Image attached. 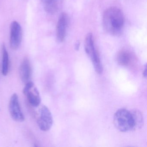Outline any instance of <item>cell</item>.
<instances>
[{"mask_svg":"<svg viewBox=\"0 0 147 147\" xmlns=\"http://www.w3.org/2000/svg\"><path fill=\"white\" fill-rule=\"evenodd\" d=\"M125 19L122 11L117 7L107 9L103 16V24L107 32L112 36H119L123 31Z\"/></svg>","mask_w":147,"mask_h":147,"instance_id":"obj_1","label":"cell"},{"mask_svg":"<svg viewBox=\"0 0 147 147\" xmlns=\"http://www.w3.org/2000/svg\"><path fill=\"white\" fill-rule=\"evenodd\" d=\"M113 123L116 129L121 132L135 129V123L131 112L124 108L116 112L113 117Z\"/></svg>","mask_w":147,"mask_h":147,"instance_id":"obj_2","label":"cell"},{"mask_svg":"<svg viewBox=\"0 0 147 147\" xmlns=\"http://www.w3.org/2000/svg\"><path fill=\"white\" fill-rule=\"evenodd\" d=\"M85 51L92 62L95 71L100 74L103 72V67L99 56L94 46L93 36L92 33H88L85 38Z\"/></svg>","mask_w":147,"mask_h":147,"instance_id":"obj_3","label":"cell"},{"mask_svg":"<svg viewBox=\"0 0 147 147\" xmlns=\"http://www.w3.org/2000/svg\"><path fill=\"white\" fill-rule=\"evenodd\" d=\"M40 116L37 120L39 129L43 131L49 130L53 125L52 114L49 109L45 105L42 106L39 111Z\"/></svg>","mask_w":147,"mask_h":147,"instance_id":"obj_4","label":"cell"},{"mask_svg":"<svg viewBox=\"0 0 147 147\" xmlns=\"http://www.w3.org/2000/svg\"><path fill=\"white\" fill-rule=\"evenodd\" d=\"M9 112L13 120L22 122L25 120L24 116L21 111L18 96L14 93L10 98L9 105Z\"/></svg>","mask_w":147,"mask_h":147,"instance_id":"obj_5","label":"cell"},{"mask_svg":"<svg viewBox=\"0 0 147 147\" xmlns=\"http://www.w3.org/2000/svg\"><path fill=\"white\" fill-rule=\"evenodd\" d=\"M22 30L20 24L16 21L11 24L10 31V47L13 50H17L22 42Z\"/></svg>","mask_w":147,"mask_h":147,"instance_id":"obj_6","label":"cell"},{"mask_svg":"<svg viewBox=\"0 0 147 147\" xmlns=\"http://www.w3.org/2000/svg\"><path fill=\"white\" fill-rule=\"evenodd\" d=\"M69 18L67 14L63 13L59 17L56 27V36L59 42H63L67 34Z\"/></svg>","mask_w":147,"mask_h":147,"instance_id":"obj_7","label":"cell"},{"mask_svg":"<svg viewBox=\"0 0 147 147\" xmlns=\"http://www.w3.org/2000/svg\"><path fill=\"white\" fill-rule=\"evenodd\" d=\"M31 72L30 62L28 58H24L20 67V75L23 82L26 83L29 81L31 76Z\"/></svg>","mask_w":147,"mask_h":147,"instance_id":"obj_8","label":"cell"},{"mask_svg":"<svg viewBox=\"0 0 147 147\" xmlns=\"http://www.w3.org/2000/svg\"><path fill=\"white\" fill-rule=\"evenodd\" d=\"M133 58L132 53L126 50L120 51L117 55V61L121 66L129 65L133 61Z\"/></svg>","mask_w":147,"mask_h":147,"instance_id":"obj_9","label":"cell"},{"mask_svg":"<svg viewBox=\"0 0 147 147\" xmlns=\"http://www.w3.org/2000/svg\"><path fill=\"white\" fill-rule=\"evenodd\" d=\"M45 11L51 14L56 13L59 10L61 0H41Z\"/></svg>","mask_w":147,"mask_h":147,"instance_id":"obj_10","label":"cell"},{"mask_svg":"<svg viewBox=\"0 0 147 147\" xmlns=\"http://www.w3.org/2000/svg\"><path fill=\"white\" fill-rule=\"evenodd\" d=\"M25 95L27 96L29 103L32 106L37 107L41 104V97L36 88L33 87Z\"/></svg>","mask_w":147,"mask_h":147,"instance_id":"obj_11","label":"cell"},{"mask_svg":"<svg viewBox=\"0 0 147 147\" xmlns=\"http://www.w3.org/2000/svg\"><path fill=\"white\" fill-rule=\"evenodd\" d=\"M2 72L3 76L7 75L9 69V58L8 52L6 49L5 45L3 44L2 47Z\"/></svg>","mask_w":147,"mask_h":147,"instance_id":"obj_12","label":"cell"},{"mask_svg":"<svg viewBox=\"0 0 147 147\" xmlns=\"http://www.w3.org/2000/svg\"><path fill=\"white\" fill-rule=\"evenodd\" d=\"M135 123V129L142 126L143 123V117L142 113L138 111H131Z\"/></svg>","mask_w":147,"mask_h":147,"instance_id":"obj_13","label":"cell"},{"mask_svg":"<svg viewBox=\"0 0 147 147\" xmlns=\"http://www.w3.org/2000/svg\"><path fill=\"white\" fill-rule=\"evenodd\" d=\"M34 86V84L32 82L29 81L26 82L23 89V93L25 95Z\"/></svg>","mask_w":147,"mask_h":147,"instance_id":"obj_14","label":"cell"},{"mask_svg":"<svg viewBox=\"0 0 147 147\" xmlns=\"http://www.w3.org/2000/svg\"><path fill=\"white\" fill-rule=\"evenodd\" d=\"M143 75L144 78H146V76H147V67H146V65L145 66V69H144V70L143 73Z\"/></svg>","mask_w":147,"mask_h":147,"instance_id":"obj_15","label":"cell"}]
</instances>
